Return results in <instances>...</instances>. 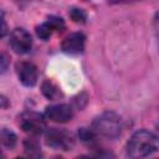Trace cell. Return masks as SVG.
I'll return each mask as SVG.
<instances>
[{"label":"cell","instance_id":"obj_2","mask_svg":"<svg viewBox=\"0 0 159 159\" xmlns=\"http://www.w3.org/2000/svg\"><path fill=\"white\" fill-rule=\"evenodd\" d=\"M92 130L106 138H117L122 132V119L114 112H104L93 120Z\"/></svg>","mask_w":159,"mask_h":159},{"label":"cell","instance_id":"obj_6","mask_svg":"<svg viewBox=\"0 0 159 159\" xmlns=\"http://www.w3.org/2000/svg\"><path fill=\"white\" fill-rule=\"evenodd\" d=\"M16 73L17 77L20 80V82L26 86V87H32L36 84L37 82V77H39V72H37V67L27 61H21L16 63Z\"/></svg>","mask_w":159,"mask_h":159},{"label":"cell","instance_id":"obj_11","mask_svg":"<svg viewBox=\"0 0 159 159\" xmlns=\"http://www.w3.org/2000/svg\"><path fill=\"white\" fill-rule=\"evenodd\" d=\"M24 148H25V153L30 159H41L42 153L41 149L37 144L36 140L34 139H26L24 142Z\"/></svg>","mask_w":159,"mask_h":159},{"label":"cell","instance_id":"obj_10","mask_svg":"<svg viewBox=\"0 0 159 159\" xmlns=\"http://www.w3.org/2000/svg\"><path fill=\"white\" fill-rule=\"evenodd\" d=\"M41 89L43 96L50 101H56L60 97H62V92L60 91V88L51 81H45L41 86Z\"/></svg>","mask_w":159,"mask_h":159},{"label":"cell","instance_id":"obj_12","mask_svg":"<svg viewBox=\"0 0 159 159\" xmlns=\"http://www.w3.org/2000/svg\"><path fill=\"white\" fill-rule=\"evenodd\" d=\"M16 142H17V138H16V134L14 132H11L7 128L1 129V143L4 147L12 149L16 145Z\"/></svg>","mask_w":159,"mask_h":159},{"label":"cell","instance_id":"obj_4","mask_svg":"<svg viewBox=\"0 0 159 159\" xmlns=\"http://www.w3.org/2000/svg\"><path fill=\"white\" fill-rule=\"evenodd\" d=\"M19 125L24 132L30 134H40L46 129V120L40 113L26 111L19 117Z\"/></svg>","mask_w":159,"mask_h":159},{"label":"cell","instance_id":"obj_7","mask_svg":"<svg viewBox=\"0 0 159 159\" xmlns=\"http://www.w3.org/2000/svg\"><path fill=\"white\" fill-rule=\"evenodd\" d=\"M45 116L56 123H66L68 120L72 119L73 117V112L72 108L68 104L65 103H60V104H52L46 107L45 111Z\"/></svg>","mask_w":159,"mask_h":159},{"label":"cell","instance_id":"obj_8","mask_svg":"<svg viewBox=\"0 0 159 159\" xmlns=\"http://www.w3.org/2000/svg\"><path fill=\"white\" fill-rule=\"evenodd\" d=\"M65 27V22L61 17L50 16L43 24L36 27V35L41 40H47L53 32H62Z\"/></svg>","mask_w":159,"mask_h":159},{"label":"cell","instance_id":"obj_9","mask_svg":"<svg viewBox=\"0 0 159 159\" xmlns=\"http://www.w3.org/2000/svg\"><path fill=\"white\" fill-rule=\"evenodd\" d=\"M86 37L82 32H72L66 36L61 43V48L66 53H81L84 48Z\"/></svg>","mask_w":159,"mask_h":159},{"label":"cell","instance_id":"obj_13","mask_svg":"<svg viewBox=\"0 0 159 159\" xmlns=\"http://www.w3.org/2000/svg\"><path fill=\"white\" fill-rule=\"evenodd\" d=\"M68 15L72 19V21L76 22V24H84L86 22V19H87L86 12L82 9H78V7H72L70 10Z\"/></svg>","mask_w":159,"mask_h":159},{"label":"cell","instance_id":"obj_16","mask_svg":"<svg viewBox=\"0 0 159 159\" xmlns=\"http://www.w3.org/2000/svg\"><path fill=\"white\" fill-rule=\"evenodd\" d=\"M1 107L2 108H6V98L4 96H1Z\"/></svg>","mask_w":159,"mask_h":159},{"label":"cell","instance_id":"obj_5","mask_svg":"<svg viewBox=\"0 0 159 159\" xmlns=\"http://www.w3.org/2000/svg\"><path fill=\"white\" fill-rule=\"evenodd\" d=\"M9 43L11 46V48L14 50V52H16L19 55H24L31 50L32 39H31V35L25 29L16 27L10 34Z\"/></svg>","mask_w":159,"mask_h":159},{"label":"cell","instance_id":"obj_19","mask_svg":"<svg viewBox=\"0 0 159 159\" xmlns=\"http://www.w3.org/2000/svg\"><path fill=\"white\" fill-rule=\"evenodd\" d=\"M15 159H26V158H22V157H17V158H15Z\"/></svg>","mask_w":159,"mask_h":159},{"label":"cell","instance_id":"obj_1","mask_svg":"<svg viewBox=\"0 0 159 159\" xmlns=\"http://www.w3.org/2000/svg\"><path fill=\"white\" fill-rule=\"evenodd\" d=\"M155 150H159V137L145 129L133 133L127 143V155L130 159H142Z\"/></svg>","mask_w":159,"mask_h":159},{"label":"cell","instance_id":"obj_3","mask_svg":"<svg viewBox=\"0 0 159 159\" xmlns=\"http://www.w3.org/2000/svg\"><path fill=\"white\" fill-rule=\"evenodd\" d=\"M45 140L48 147L62 149V150H70L75 145L73 135L70 132L65 129H58V128H50L46 132Z\"/></svg>","mask_w":159,"mask_h":159},{"label":"cell","instance_id":"obj_15","mask_svg":"<svg viewBox=\"0 0 159 159\" xmlns=\"http://www.w3.org/2000/svg\"><path fill=\"white\" fill-rule=\"evenodd\" d=\"M7 67V55L2 53L1 55V72H5Z\"/></svg>","mask_w":159,"mask_h":159},{"label":"cell","instance_id":"obj_14","mask_svg":"<svg viewBox=\"0 0 159 159\" xmlns=\"http://www.w3.org/2000/svg\"><path fill=\"white\" fill-rule=\"evenodd\" d=\"M94 134H96V133L92 130V128H91V129H88V128H81V129L78 130V135H80V138H81L83 142L92 140L93 137H94Z\"/></svg>","mask_w":159,"mask_h":159},{"label":"cell","instance_id":"obj_18","mask_svg":"<svg viewBox=\"0 0 159 159\" xmlns=\"http://www.w3.org/2000/svg\"><path fill=\"white\" fill-rule=\"evenodd\" d=\"M157 24H158V36H159V14H158V19H157Z\"/></svg>","mask_w":159,"mask_h":159},{"label":"cell","instance_id":"obj_17","mask_svg":"<svg viewBox=\"0 0 159 159\" xmlns=\"http://www.w3.org/2000/svg\"><path fill=\"white\" fill-rule=\"evenodd\" d=\"M76 159H97V158H93V157H88V155H81Z\"/></svg>","mask_w":159,"mask_h":159}]
</instances>
